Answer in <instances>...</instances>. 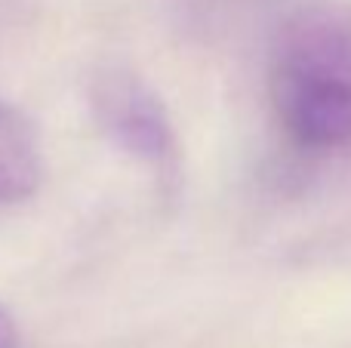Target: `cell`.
<instances>
[{
  "label": "cell",
  "mask_w": 351,
  "mask_h": 348,
  "mask_svg": "<svg viewBox=\"0 0 351 348\" xmlns=\"http://www.w3.org/2000/svg\"><path fill=\"white\" fill-rule=\"evenodd\" d=\"M268 92L280 127L299 148L351 151V3H317L280 25Z\"/></svg>",
  "instance_id": "obj_1"
},
{
  "label": "cell",
  "mask_w": 351,
  "mask_h": 348,
  "mask_svg": "<svg viewBox=\"0 0 351 348\" xmlns=\"http://www.w3.org/2000/svg\"><path fill=\"white\" fill-rule=\"evenodd\" d=\"M0 348H19V330L16 321L10 318L3 306H0Z\"/></svg>",
  "instance_id": "obj_4"
},
{
  "label": "cell",
  "mask_w": 351,
  "mask_h": 348,
  "mask_svg": "<svg viewBox=\"0 0 351 348\" xmlns=\"http://www.w3.org/2000/svg\"><path fill=\"white\" fill-rule=\"evenodd\" d=\"M96 114L117 148L152 166H170L176 158L173 123L160 99L130 74L105 77L96 86Z\"/></svg>",
  "instance_id": "obj_2"
},
{
  "label": "cell",
  "mask_w": 351,
  "mask_h": 348,
  "mask_svg": "<svg viewBox=\"0 0 351 348\" xmlns=\"http://www.w3.org/2000/svg\"><path fill=\"white\" fill-rule=\"evenodd\" d=\"M43 182V142L22 108L0 102V203L28 201Z\"/></svg>",
  "instance_id": "obj_3"
}]
</instances>
